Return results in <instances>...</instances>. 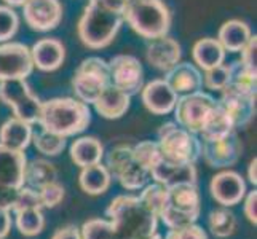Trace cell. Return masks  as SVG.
I'll return each instance as SVG.
<instances>
[{"label": "cell", "instance_id": "obj_18", "mask_svg": "<svg viewBox=\"0 0 257 239\" xmlns=\"http://www.w3.org/2000/svg\"><path fill=\"white\" fill-rule=\"evenodd\" d=\"M150 177L166 188L179 183H197V167L195 164L171 163L160 158L150 169Z\"/></svg>", "mask_w": 257, "mask_h": 239}, {"label": "cell", "instance_id": "obj_8", "mask_svg": "<svg viewBox=\"0 0 257 239\" xmlns=\"http://www.w3.org/2000/svg\"><path fill=\"white\" fill-rule=\"evenodd\" d=\"M26 164L28 158L24 152L0 144V207L2 209H13L18 193L26 185Z\"/></svg>", "mask_w": 257, "mask_h": 239}, {"label": "cell", "instance_id": "obj_45", "mask_svg": "<svg viewBox=\"0 0 257 239\" xmlns=\"http://www.w3.org/2000/svg\"><path fill=\"white\" fill-rule=\"evenodd\" d=\"M51 239H83L82 237V231L74 225H67L59 228L58 231L53 234Z\"/></svg>", "mask_w": 257, "mask_h": 239}, {"label": "cell", "instance_id": "obj_28", "mask_svg": "<svg viewBox=\"0 0 257 239\" xmlns=\"http://www.w3.org/2000/svg\"><path fill=\"white\" fill-rule=\"evenodd\" d=\"M102 156H104V147L101 144V140L96 137L91 136L80 137L74 140V144L70 145V158L80 167L101 163Z\"/></svg>", "mask_w": 257, "mask_h": 239}, {"label": "cell", "instance_id": "obj_27", "mask_svg": "<svg viewBox=\"0 0 257 239\" xmlns=\"http://www.w3.org/2000/svg\"><path fill=\"white\" fill-rule=\"evenodd\" d=\"M225 50L217 42V39H201L193 45L192 56L195 64L203 70H209L224 64L225 61Z\"/></svg>", "mask_w": 257, "mask_h": 239}, {"label": "cell", "instance_id": "obj_39", "mask_svg": "<svg viewBox=\"0 0 257 239\" xmlns=\"http://www.w3.org/2000/svg\"><path fill=\"white\" fill-rule=\"evenodd\" d=\"M133 152H135L138 159L147 167L149 171L152 169V167L155 166V163L162 158L157 142H152V140H144V142H139L138 145L133 147Z\"/></svg>", "mask_w": 257, "mask_h": 239}, {"label": "cell", "instance_id": "obj_3", "mask_svg": "<svg viewBox=\"0 0 257 239\" xmlns=\"http://www.w3.org/2000/svg\"><path fill=\"white\" fill-rule=\"evenodd\" d=\"M123 21V13L112 12L94 0H90L78 21V37L85 47L91 50L105 48L117 37Z\"/></svg>", "mask_w": 257, "mask_h": 239}, {"label": "cell", "instance_id": "obj_23", "mask_svg": "<svg viewBox=\"0 0 257 239\" xmlns=\"http://www.w3.org/2000/svg\"><path fill=\"white\" fill-rule=\"evenodd\" d=\"M130 104H131V96H128L125 91L118 90L117 86H113L110 83L99 94V97L94 101L93 105L101 117L107 120H117L128 112Z\"/></svg>", "mask_w": 257, "mask_h": 239}, {"label": "cell", "instance_id": "obj_34", "mask_svg": "<svg viewBox=\"0 0 257 239\" xmlns=\"http://www.w3.org/2000/svg\"><path fill=\"white\" fill-rule=\"evenodd\" d=\"M32 142L40 153L47 156H56L63 153V150L66 148V137L45 129L32 132Z\"/></svg>", "mask_w": 257, "mask_h": 239}, {"label": "cell", "instance_id": "obj_24", "mask_svg": "<svg viewBox=\"0 0 257 239\" xmlns=\"http://www.w3.org/2000/svg\"><path fill=\"white\" fill-rule=\"evenodd\" d=\"M32 125L20 118H8L0 128V144L24 152L32 142Z\"/></svg>", "mask_w": 257, "mask_h": 239}, {"label": "cell", "instance_id": "obj_21", "mask_svg": "<svg viewBox=\"0 0 257 239\" xmlns=\"http://www.w3.org/2000/svg\"><path fill=\"white\" fill-rule=\"evenodd\" d=\"M34 67L42 72H53L64 63L66 50L58 39H42L31 48Z\"/></svg>", "mask_w": 257, "mask_h": 239}, {"label": "cell", "instance_id": "obj_11", "mask_svg": "<svg viewBox=\"0 0 257 239\" xmlns=\"http://www.w3.org/2000/svg\"><path fill=\"white\" fill-rule=\"evenodd\" d=\"M217 101L208 93L195 91L177 97L174 105V117L179 126L189 129L193 134H200L209 113L216 109Z\"/></svg>", "mask_w": 257, "mask_h": 239}, {"label": "cell", "instance_id": "obj_49", "mask_svg": "<svg viewBox=\"0 0 257 239\" xmlns=\"http://www.w3.org/2000/svg\"><path fill=\"white\" fill-rule=\"evenodd\" d=\"M8 7H23L28 0H4Z\"/></svg>", "mask_w": 257, "mask_h": 239}, {"label": "cell", "instance_id": "obj_7", "mask_svg": "<svg viewBox=\"0 0 257 239\" xmlns=\"http://www.w3.org/2000/svg\"><path fill=\"white\" fill-rule=\"evenodd\" d=\"M105 167L112 179L131 191L146 187L150 177V171L139 161L130 145H117L112 148L105 158Z\"/></svg>", "mask_w": 257, "mask_h": 239}, {"label": "cell", "instance_id": "obj_22", "mask_svg": "<svg viewBox=\"0 0 257 239\" xmlns=\"http://www.w3.org/2000/svg\"><path fill=\"white\" fill-rule=\"evenodd\" d=\"M165 82L171 86L176 94H190L195 91H201L203 88V75L190 63H177L173 69L166 72Z\"/></svg>", "mask_w": 257, "mask_h": 239}, {"label": "cell", "instance_id": "obj_29", "mask_svg": "<svg viewBox=\"0 0 257 239\" xmlns=\"http://www.w3.org/2000/svg\"><path fill=\"white\" fill-rule=\"evenodd\" d=\"M26 185L34 190H40L45 185L58 180V171L55 164L47 159H32L26 164Z\"/></svg>", "mask_w": 257, "mask_h": 239}, {"label": "cell", "instance_id": "obj_10", "mask_svg": "<svg viewBox=\"0 0 257 239\" xmlns=\"http://www.w3.org/2000/svg\"><path fill=\"white\" fill-rule=\"evenodd\" d=\"M0 101L12 107L16 118L29 125L39 121L42 101L32 93L26 78H12L0 82Z\"/></svg>", "mask_w": 257, "mask_h": 239}, {"label": "cell", "instance_id": "obj_1", "mask_svg": "<svg viewBox=\"0 0 257 239\" xmlns=\"http://www.w3.org/2000/svg\"><path fill=\"white\" fill-rule=\"evenodd\" d=\"M39 125L42 129L63 137H72L83 132L91 123L88 104L74 97H55L42 102Z\"/></svg>", "mask_w": 257, "mask_h": 239}, {"label": "cell", "instance_id": "obj_38", "mask_svg": "<svg viewBox=\"0 0 257 239\" xmlns=\"http://www.w3.org/2000/svg\"><path fill=\"white\" fill-rule=\"evenodd\" d=\"M228 66L220 64L217 67H212L209 70H205L203 75V85L211 91H222L228 85Z\"/></svg>", "mask_w": 257, "mask_h": 239}, {"label": "cell", "instance_id": "obj_33", "mask_svg": "<svg viewBox=\"0 0 257 239\" xmlns=\"http://www.w3.org/2000/svg\"><path fill=\"white\" fill-rule=\"evenodd\" d=\"M209 229L211 233L217 237H228L235 233L236 229V217L232 210H228V207H220L211 210L209 218Z\"/></svg>", "mask_w": 257, "mask_h": 239}, {"label": "cell", "instance_id": "obj_35", "mask_svg": "<svg viewBox=\"0 0 257 239\" xmlns=\"http://www.w3.org/2000/svg\"><path fill=\"white\" fill-rule=\"evenodd\" d=\"M80 231L83 239H121L113 229L109 220H102V218L88 220V222L83 223Z\"/></svg>", "mask_w": 257, "mask_h": 239}, {"label": "cell", "instance_id": "obj_26", "mask_svg": "<svg viewBox=\"0 0 257 239\" xmlns=\"http://www.w3.org/2000/svg\"><path fill=\"white\" fill-rule=\"evenodd\" d=\"M110 172L101 163L82 167V172L78 175V183H80L82 190L86 194H91V196H97V194L107 191L110 187Z\"/></svg>", "mask_w": 257, "mask_h": 239}, {"label": "cell", "instance_id": "obj_16", "mask_svg": "<svg viewBox=\"0 0 257 239\" xmlns=\"http://www.w3.org/2000/svg\"><path fill=\"white\" fill-rule=\"evenodd\" d=\"M217 105L228 117L235 129L244 128L255 115V94H244L233 90H222Z\"/></svg>", "mask_w": 257, "mask_h": 239}, {"label": "cell", "instance_id": "obj_36", "mask_svg": "<svg viewBox=\"0 0 257 239\" xmlns=\"http://www.w3.org/2000/svg\"><path fill=\"white\" fill-rule=\"evenodd\" d=\"M139 199L158 217L168 201V188L160 183L147 185V187L143 190V193H141Z\"/></svg>", "mask_w": 257, "mask_h": 239}, {"label": "cell", "instance_id": "obj_30", "mask_svg": "<svg viewBox=\"0 0 257 239\" xmlns=\"http://www.w3.org/2000/svg\"><path fill=\"white\" fill-rule=\"evenodd\" d=\"M228 85L227 90H233L244 94H255L257 90V72L243 66L240 61L228 66Z\"/></svg>", "mask_w": 257, "mask_h": 239}, {"label": "cell", "instance_id": "obj_40", "mask_svg": "<svg viewBox=\"0 0 257 239\" xmlns=\"http://www.w3.org/2000/svg\"><path fill=\"white\" fill-rule=\"evenodd\" d=\"M37 191L40 194L42 206L43 207H48V209L56 207L59 202L63 201V198H64V187L58 180L45 185V187L37 190Z\"/></svg>", "mask_w": 257, "mask_h": 239}, {"label": "cell", "instance_id": "obj_31", "mask_svg": "<svg viewBox=\"0 0 257 239\" xmlns=\"http://www.w3.org/2000/svg\"><path fill=\"white\" fill-rule=\"evenodd\" d=\"M232 131H236V129L233 128L232 123H230L228 117L222 112V109H220L219 105H216V109L209 113L206 123L203 125L200 134L203 140H208V139L222 137Z\"/></svg>", "mask_w": 257, "mask_h": 239}, {"label": "cell", "instance_id": "obj_44", "mask_svg": "<svg viewBox=\"0 0 257 239\" xmlns=\"http://www.w3.org/2000/svg\"><path fill=\"white\" fill-rule=\"evenodd\" d=\"M244 215L252 225H257V191L244 194Z\"/></svg>", "mask_w": 257, "mask_h": 239}, {"label": "cell", "instance_id": "obj_25", "mask_svg": "<svg viewBox=\"0 0 257 239\" xmlns=\"http://www.w3.org/2000/svg\"><path fill=\"white\" fill-rule=\"evenodd\" d=\"M251 37H252L251 29L244 21L230 20L220 26L217 42L222 45L225 51L240 53L246 47V43L249 42Z\"/></svg>", "mask_w": 257, "mask_h": 239}, {"label": "cell", "instance_id": "obj_12", "mask_svg": "<svg viewBox=\"0 0 257 239\" xmlns=\"http://www.w3.org/2000/svg\"><path fill=\"white\" fill-rule=\"evenodd\" d=\"M110 83L128 96L138 94L144 86V69L139 59L130 55H118L110 59Z\"/></svg>", "mask_w": 257, "mask_h": 239}, {"label": "cell", "instance_id": "obj_46", "mask_svg": "<svg viewBox=\"0 0 257 239\" xmlns=\"http://www.w3.org/2000/svg\"><path fill=\"white\" fill-rule=\"evenodd\" d=\"M12 229V215L10 210L0 207V239H5Z\"/></svg>", "mask_w": 257, "mask_h": 239}, {"label": "cell", "instance_id": "obj_32", "mask_svg": "<svg viewBox=\"0 0 257 239\" xmlns=\"http://www.w3.org/2000/svg\"><path fill=\"white\" fill-rule=\"evenodd\" d=\"M16 215V226L20 233L24 236H37L43 231L45 226V217L42 214V209H21L15 212Z\"/></svg>", "mask_w": 257, "mask_h": 239}, {"label": "cell", "instance_id": "obj_15", "mask_svg": "<svg viewBox=\"0 0 257 239\" xmlns=\"http://www.w3.org/2000/svg\"><path fill=\"white\" fill-rule=\"evenodd\" d=\"M23 15L32 31L48 32L63 20V5L59 0H28L23 5Z\"/></svg>", "mask_w": 257, "mask_h": 239}, {"label": "cell", "instance_id": "obj_20", "mask_svg": "<svg viewBox=\"0 0 257 239\" xmlns=\"http://www.w3.org/2000/svg\"><path fill=\"white\" fill-rule=\"evenodd\" d=\"M146 58L152 67L162 72H168L181 61V45L174 39L163 35V37L150 40Z\"/></svg>", "mask_w": 257, "mask_h": 239}, {"label": "cell", "instance_id": "obj_6", "mask_svg": "<svg viewBox=\"0 0 257 239\" xmlns=\"http://www.w3.org/2000/svg\"><path fill=\"white\" fill-rule=\"evenodd\" d=\"M200 217V191L197 183H179L168 188V201L158 218L168 228H181Z\"/></svg>", "mask_w": 257, "mask_h": 239}, {"label": "cell", "instance_id": "obj_42", "mask_svg": "<svg viewBox=\"0 0 257 239\" xmlns=\"http://www.w3.org/2000/svg\"><path fill=\"white\" fill-rule=\"evenodd\" d=\"M165 239H208V234L200 225L190 223L181 228H171Z\"/></svg>", "mask_w": 257, "mask_h": 239}, {"label": "cell", "instance_id": "obj_37", "mask_svg": "<svg viewBox=\"0 0 257 239\" xmlns=\"http://www.w3.org/2000/svg\"><path fill=\"white\" fill-rule=\"evenodd\" d=\"M20 28V18L8 5H0V43L15 37Z\"/></svg>", "mask_w": 257, "mask_h": 239}, {"label": "cell", "instance_id": "obj_43", "mask_svg": "<svg viewBox=\"0 0 257 239\" xmlns=\"http://www.w3.org/2000/svg\"><path fill=\"white\" fill-rule=\"evenodd\" d=\"M240 53H241L240 63L243 66H246L247 69L257 72V64H255L257 63V37L255 35H252V37L249 39V42L246 43V47Z\"/></svg>", "mask_w": 257, "mask_h": 239}, {"label": "cell", "instance_id": "obj_47", "mask_svg": "<svg viewBox=\"0 0 257 239\" xmlns=\"http://www.w3.org/2000/svg\"><path fill=\"white\" fill-rule=\"evenodd\" d=\"M99 5L109 8L112 12H117V13H125V8L130 4V0H94Z\"/></svg>", "mask_w": 257, "mask_h": 239}, {"label": "cell", "instance_id": "obj_48", "mask_svg": "<svg viewBox=\"0 0 257 239\" xmlns=\"http://www.w3.org/2000/svg\"><path fill=\"white\" fill-rule=\"evenodd\" d=\"M255 167H257V159L254 158L252 161L249 163V166H247V179H249V182L252 185L257 183V174H255Z\"/></svg>", "mask_w": 257, "mask_h": 239}, {"label": "cell", "instance_id": "obj_50", "mask_svg": "<svg viewBox=\"0 0 257 239\" xmlns=\"http://www.w3.org/2000/svg\"><path fill=\"white\" fill-rule=\"evenodd\" d=\"M136 239H162V236L158 234V233H154V234H150V236H144V237H136Z\"/></svg>", "mask_w": 257, "mask_h": 239}, {"label": "cell", "instance_id": "obj_17", "mask_svg": "<svg viewBox=\"0 0 257 239\" xmlns=\"http://www.w3.org/2000/svg\"><path fill=\"white\" fill-rule=\"evenodd\" d=\"M211 196L222 207L240 204L246 194V182L235 171H222L212 177L209 183Z\"/></svg>", "mask_w": 257, "mask_h": 239}, {"label": "cell", "instance_id": "obj_9", "mask_svg": "<svg viewBox=\"0 0 257 239\" xmlns=\"http://www.w3.org/2000/svg\"><path fill=\"white\" fill-rule=\"evenodd\" d=\"M109 85V64L101 58H86L82 61L72 78V88L77 99L85 104H94V101Z\"/></svg>", "mask_w": 257, "mask_h": 239}, {"label": "cell", "instance_id": "obj_4", "mask_svg": "<svg viewBox=\"0 0 257 239\" xmlns=\"http://www.w3.org/2000/svg\"><path fill=\"white\" fill-rule=\"evenodd\" d=\"M123 18L133 31L147 40L163 37L171 28V13L163 0H130Z\"/></svg>", "mask_w": 257, "mask_h": 239}, {"label": "cell", "instance_id": "obj_41", "mask_svg": "<svg viewBox=\"0 0 257 239\" xmlns=\"http://www.w3.org/2000/svg\"><path fill=\"white\" fill-rule=\"evenodd\" d=\"M31 207H35V209H42V201H40V194L37 190H34L28 185H24V187L20 190L18 193V198L15 201V206H13V212L16 210H21V209H31Z\"/></svg>", "mask_w": 257, "mask_h": 239}, {"label": "cell", "instance_id": "obj_13", "mask_svg": "<svg viewBox=\"0 0 257 239\" xmlns=\"http://www.w3.org/2000/svg\"><path fill=\"white\" fill-rule=\"evenodd\" d=\"M241 142L236 136V131L228 132V134L208 139L201 142V156L205 161L214 167V169H224V167L233 166L241 155Z\"/></svg>", "mask_w": 257, "mask_h": 239}, {"label": "cell", "instance_id": "obj_5", "mask_svg": "<svg viewBox=\"0 0 257 239\" xmlns=\"http://www.w3.org/2000/svg\"><path fill=\"white\" fill-rule=\"evenodd\" d=\"M158 150L166 161L195 164L201 158V140L177 123H165L158 131Z\"/></svg>", "mask_w": 257, "mask_h": 239}, {"label": "cell", "instance_id": "obj_14", "mask_svg": "<svg viewBox=\"0 0 257 239\" xmlns=\"http://www.w3.org/2000/svg\"><path fill=\"white\" fill-rule=\"evenodd\" d=\"M34 70L31 48L24 43H5L0 45V82L12 78H26Z\"/></svg>", "mask_w": 257, "mask_h": 239}, {"label": "cell", "instance_id": "obj_2", "mask_svg": "<svg viewBox=\"0 0 257 239\" xmlns=\"http://www.w3.org/2000/svg\"><path fill=\"white\" fill-rule=\"evenodd\" d=\"M105 214L121 239H136L157 233L158 217L139 196H117L112 199Z\"/></svg>", "mask_w": 257, "mask_h": 239}, {"label": "cell", "instance_id": "obj_19", "mask_svg": "<svg viewBox=\"0 0 257 239\" xmlns=\"http://www.w3.org/2000/svg\"><path fill=\"white\" fill-rule=\"evenodd\" d=\"M143 102L149 112L154 115H168L174 110V105L177 102V94L171 90L163 78L152 80L150 83L143 86L141 90Z\"/></svg>", "mask_w": 257, "mask_h": 239}]
</instances>
